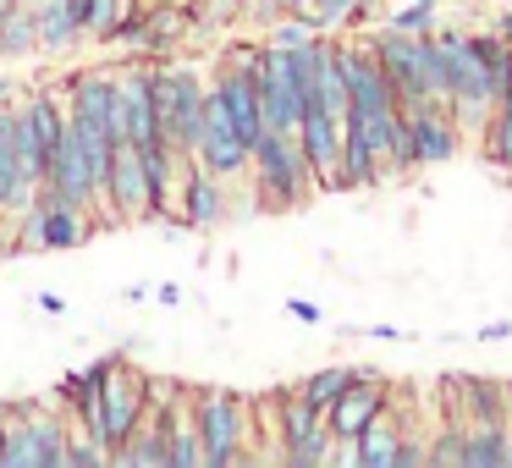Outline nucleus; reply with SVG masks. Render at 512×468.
I'll return each instance as SVG.
<instances>
[{
  "label": "nucleus",
  "instance_id": "obj_1",
  "mask_svg": "<svg viewBox=\"0 0 512 468\" xmlns=\"http://www.w3.org/2000/svg\"><path fill=\"white\" fill-rule=\"evenodd\" d=\"M364 45L375 50L402 111H413L424 100H446V67H441V50H435V34H402V28L380 23L375 34H364Z\"/></svg>",
  "mask_w": 512,
  "mask_h": 468
},
{
  "label": "nucleus",
  "instance_id": "obj_2",
  "mask_svg": "<svg viewBox=\"0 0 512 468\" xmlns=\"http://www.w3.org/2000/svg\"><path fill=\"white\" fill-rule=\"evenodd\" d=\"M248 177H254V199H259V210H270V215L298 210V204H309L314 193H320V188H314L309 160H303L298 133H265V138H259Z\"/></svg>",
  "mask_w": 512,
  "mask_h": 468
},
{
  "label": "nucleus",
  "instance_id": "obj_3",
  "mask_svg": "<svg viewBox=\"0 0 512 468\" xmlns=\"http://www.w3.org/2000/svg\"><path fill=\"white\" fill-rule=\"evenodd\" d=\"M67 435L72 424L50 402L39 397L6 402V457H0V468H61L67 463Z\"/></svg>",
  "mask_w": 512,
  "mask_h": 468
},
{
  "label": "nucleus",
  "instance_id": "obj_4",
  "mask_svg": "<svg viewBox=\"0 0 512 468\" xmlns=\"http://www.w3.org/2000/svg\"><path fill=\"white\" fill-rule=\"evenodd\" d=\"M204 100L210 83L188 67V61H155V111H160V138L177 144L182 155L199 149L204 133Z\"/></svg>",
  "mask_w": 512,
  "mask_h": 468
},
{
  "label": "nucleus",
  "instance_id": "obj_5",
  "mask_svg": "<svg viewBox=\"0 0 512 468\" xmlns=\"http://www.w3.org/2000/svg\"><path fill=\"white\" fill-rule=\"evenodd\" d=\"M193 424H199V441H204V468H232L248 463V397L237 391H193Z\"/></svg>",
  "mask_w": 512,
  "mask_h": 468
},
{
  "label": "nucleus",
  "instance_id": "obj_6",
  "mask_svg": "<svg viewBox=\"0 0 512 468\" xmlns=\"http://www.w3.org/2000/svg\"><path fill=\"white\" fill-rule=\"evenodd\" d=\"M61 133H67V105L50 89H34L23 105H17V166H23V182L39 193L50 160L61 149Z\"/></svg>",
  "mask_w": 512,
  "mask_h": 468
},
{
  "label": "nucleus",
  "instance_id": "obj_7",
  "mask_svg": "<svg viewBox=\"0 0 512 468\" xmlns=\"http://www.w3.org/2000/svg\"><path fill=\"white\" fill-rule=\"evenodd\" d=\"M111 133H116V144H155L160 138L155 67H144V61L111 67Z\"/></svg>",
  "mask_w": 512,
  "mask_h": 468
},
{
  "label": "nucleus",
  "instance_id": "obj_8",
  "mask_svg": "<svg viewBox=\"0 0 512 468\" xmlns=\"http://www.w3.org/2000/svg\"><path fill=\"white\" fill-rule=\"evenodd\" d=\"M17 226H23L17 248H28V254H56V248H78L83 237L94 232L89 210H78V204L56 199L50 188H39V193H34V204H28L23 215H17Z\"/></svg>",
  "mask_w": 512,
  "mask_h": 468
},
{
  "label": "nucleus",
  "instance_id": "obj_9",
  "mask_svg": "<svg viewBox=\"0 0 512 468\" xmlns=\"http://www.w3.org/2000/svg\"><path fill=\"white\" fill-rule=\"evenodd\" d=\"M100 210L111 215V226L155 221V193H149V166H144V149L138 144H116L111 149V171H105Z\"/></svg>",
  "mask_w": 512,
  "mask_h": 468
},
{
  "label": "nucleus",
  "instance_id": "obj_10",
  "mask_svg": "<svg viewBox=\"0 0 512 468\" xmlns=\"http://www.w3.org/2000/svg\"><path fill=\"white\" fill-rule=\"evenodd\" d=\"M144 419H149V375L116 358L111 375H105V391H100V441L116 452V446L133 441V430Z\"/></svg>",
  "mask_w": 512,
  "mask_h": 468
},
{
  "label": "nucleus",
  "instance_id": "obj_11",
  "mask_svg": "<svg viewBox=\"0 0 512 468\" xmlns=\"http://www.w3.org/2000/svg\"><path fill=\"white\" fill-rule=\"evenodd\" d=\"M254 72H259V105H265V133H298L303 89H298V78H292L287 50L254 45Z\"/></svg>",
  "mask_w": 512,
  "mask_h": 468
},
{
  "label": "nucleus",
  "instance_id": "obj_12",
  "mask_svg": "<svg viewBox=\"0 0 512 468\" xmlns=\"http://www.w3.org/2000/svg\"><path fill=\"white\" fill-rule=\"evenodd\" d=\"M193 160H199L204 171H215L221 182L248 177V166H254V149L243 144V133H237V122L226 116V105H221L215 89H210V100H204V133H199Z\"/></svg>",
  "mask_w": 512,
  "mask_h": 468
},
{
  "label": "nucleus",
  "instance_id": "obj_13",
  "mask_svg": "<svg viewBox=\"0 0 512 468\" xmlns=\"http://www.w3.org/2000/svg\"><path fill=\"white\" fill-rule=\"evenodd\" d=\"M298 144H303V160L314 171V188L342 193V116H331L325 105H303Z\"/></svg>",
  "mask_w": 512,
  "mask_h": 468
},
{
  "label": "nucleus",
  "instance_id": "obj_14",
  "mask_svg": "<svg viewBox=\"0 0 512 468\" xmlns=\"http://www.w3.org/2000/svg\"><path fill=\"white\" fill-rule=\"evenodd\" d=\"M408 122H413V160H419V171L457 160V149H463V116H457L452 100H424V105H413Z\"/></svg>",
  "mask_w": 512,
  "mask_h": 468
},
{
  "label": "nucleus",
  "instance_id": "obj_15",
  "mask_svg": "<svg viewBox=\"0 0 512 468\" xmlns=\"http://www.w3.org/2000/svg\"><path fill=\"white\" fill-rule=\"evenodd\" d=\"M386 408H391V386H386L380 375H369V369H364V375H358L353 386H347L342 397L325 408V424H331L336 441H358V435H364Z\"/></svg>",
  "mask_w": 512,
  "mask_h": 468
},
{
  "label": "nucleus",
  "instance_id": "obj_16",
  "mask_svg": "<svg viewBox=\"0 0 512 468\" xmlns=\"http://www.w3.org/2000/svg\"><path fill=\"white\" fill-rule=\"evenodd\" d=\"M177 221L193 226V232H215L226 221V182L215 171H204L199 160L188 166L182 177V193H177Z\"/></svg>",
  "mask_w": 512,
  "mask_h": 468
},
{
  "label": "nucleus",
  "instance_id": "obj_17",
  "mask_svg": "<svg viewBox=\"0 0 512 468\" xmlns=\"http://www.w3.org/2000/svg\"><path fill=\"white\" fill-rule=\"evenodd\" d=\"M452 391H457L452 419H463V424H507V413H512V386L507 380L463 375V380H452Z\"/></svg>",
  "mask_w": 512,
  "mask_h": 468
},
{
  "label": "nucleus",
  "instance_id": "obj_18",
  "mask_svg": "<svg viewBox=\"0 0 512 468\" xmlns=\"http://www.w3.org/2000/svg\"><path fill=\"white\" fill-rule=\"evenodd\" d=\"M402 430H408V424H402L397 402H391V408L353 441V468H391L397 463V446H402Z\"/></svg>",
  "mask_w": 512,
  "mask_h": 468
},
{
  "label": "nucleus",
  "instance_id": "obj_19",
  "mask_svg": "<svg viewBox=\"0 0 512 468\" xmlns=\"http://www.w3.org/2000/svg\"><path fill=\"white\" fill-rule=\"evenodd\" d=\"M34 12H39V50H45V56H67L72 45L89 39L78 28V17L67 12V0H39Z\"/></svg>",
  "mask_w": 512,
  "mask_h": 468
},
{
  "label": "nucleus",
  "instance_id": "obj_20",
  "mask_svg": "<svg viewBox=\"0 0 512 468\" xmlns=\"http://www.w3.org/2000/svg\"><path fill=\"white\" fill-rule=\"evenodd\" d=\"M468 468H512V424H468Z\"/></svg>",
  "mask_w": 512,
  "mask_h": 468
},
{
  "label": "nucleus",
  "instance_id": "obj_21",
  "mask_svg": "<svg viewBox=\"0 0 512 468\" xmlns=\"http://www.w3.org/2000/svg\"><path fill=\"white\" fill-rule=\"evenodd\" d=\"M479 155L496 171H512V100H496L490 116L479 122Z\"/></svg>",
  "mask_w": 512,
  "mask_h": 468
},
{
  "label": "nucleus",
  "instance_id": "obj_22",
  "mask_svg": "<svg viewBox=\"0 0 512 468\" xmlns=\"http://www.w3.org/2000/svg\"><path fill=\"white\" fill-rule=\"evenodd\" d=\"M17 56H39V12L34 6H17L0 28V61H17Z\"/></svg>",
  "mask_w": 512,
  "mask_h": 468
},
{
  "label": "nucleus",
  "instance_id": "obj_23",
  "mask_svg": "<svg viewBox=\"0 0 512 468\" xmlns=\"http://www.w3.org/2000/svg\"><path fill=\"white\" fill-rule=\"evenodd\" d=\"M358 375H364V369H347V364H331V369H314V375H303V380H298V391H303V397H309L314 408L325 413V408H331V402L342 397L347 386H353Z\"/></svg>",
  "mask_w": 512,
  "mask_h": 468
},
{
  "label": "nucleus",
  "instance_id": "obj_24",
  "mask_svg": "<svg viewBox=\"0 0 512 468\" xmlns=\"http://www.w3.org/2000/svg\"><path fill=\"white\" fill-rule=\"evenodd\" d=\"M386 23L402 28V34H435L441 28V0H402V6L386 12Z\"/></svg>",
  "mask_w": 512,
  "mask_h": 468
},
{
  "label": "nucleus",
  "instance_id": "obj_25",
  "mask_svg": "<svg viewBox=\"0 0 512 468\" xmlns=\"http://www.w3.org/2000/svg\"><path fill=\"white\" fill-rule=\"evenodd\" d=\"M430 463L435 468H468V424L452 419L446 430L430 435Z\"/></svg>",
  "mask_w": 512,
  "mask_h": 468
},
{
  "label": "nucleus",
  "instance_id": "obj_26",
  "mask_svg": "<svg viewBox=\"0 0 512 468\" xmlns=\"http://www.w3.org/2000/svg\"><path fill=\"white\" fill-rule=\"evenodd\" d=\"M424 463H430V441L413 435V430H402V446H397V463L391 468H424Z\"/></svg>",
  "mask_w": 512,
  "mask_h": 468
},
{
  "label": "nucleus",
  "instance_id": "obj_27",
  "mask_svg": "<svg viewBox=\"0 0 512 468\" xmlns=\"http://www.w3.org/2000/svg\"><path fill=\"white\" fill-rule=\"evenodd\" d=\"M303 0H254V17L259 23H276V17H287V12H298Z\"/></svg>",
  "mask_w": 512,
  "mask_h": 468
},
{
  "label": "nucleus",
  "instance_id": "obj_28",
  "mask_svg": "<svg viewBox=\"0 0 512 468\" xmlns=\"http://www.w3.org/2000/svg\"><path fill=\"white\" fill-rule=\"evenodd\" d=\"M287 314H292V320H303V325H320V309H314L309 298H292V303H287Z\"/></svg>",
  "mask_w": 512,
  "mask_h": 468
},
{
  "label": "nucleus",
  "instance_id": "obj_29",
  "mask_svg": "<svg viewBox=\"0 0 512 468\" xmlns=\"http://www.w3.org/2000/svg\"><path fill=\"white\" fill-rule=\"evenodd\" d=\"M94 6H100V0H67V12L78 17V28H83V34H89V23H94Z\"/></svg>",
  "mask_w": 512,
  "mask_h": 468
},
{
  "label": "nucleus",
  "instance_id": "obj_30",
  "mask_svg": "<svg viewBox=\"0 0 512 468\" xmlns=\"http://www.w3.org/2000/svg\"><path fill=\"white\" fill-rule=\"evenodd\" d=\"M39 309H45V314H67V303H61L56 292H39Z\"/></svg>",
  "mask_w": 512,
  "mask_h": 468
},
{
  "label": "nucleus",
  "instance_id": "obj_31",
  "mask_svg": "<svg viewBox=\"0 0 512 468\" xmlns=\"http://www.w3.org/2000/svg\"><path fill=\"white\" fill-rule=\"evenodd\" d=\"M496 34H501V39H507V50H512V6H507V12H501V17H496Z\"/></svg>",
  "mask_w": 512,
  "mask_h": 468
},
{
  "label": "nucleus",
  "instance_id": "obj_32",
  "mask_svg": "<svg viewBox=\"0 0 512 468\" xmlns=\"http://www.w3.org/2000/svg\"><path fill=\"white\" fill-rule=\"evenodd\" d=\"M17 12V0H0V28H6V17Z\"/></svg>",
  "mask_w": 512,
  "mask_h": 468
},
{
  "label": "nucleus",
  "instance_id": "obj_33",
  "mask_svg": "<svg viewBox=\"0 0 512 468\" xmlns=\"http://www.w3.org/2000/svg\"><path fill=\"white\" fill-rule=\"evenodd\" d=\"M0 457H6V402H0Z\"/></svg>",
  "mask_w": 512,
  "mask_h": 468
},
{
  "label": "nucleus",
  "instance_id": "obj_34",
  "mask_svg": "<svg viewBox=\"0 0 512 468\" xmlns=\"http://www.w3.org/2000/svg\"><path fill=\"white\" fill-rule=\"evenodd\" d=\"M17 6H28V0H17Z\"/></svg>",
  "mask_w": 512,
  "mask_h": 468
}]
</instances>
